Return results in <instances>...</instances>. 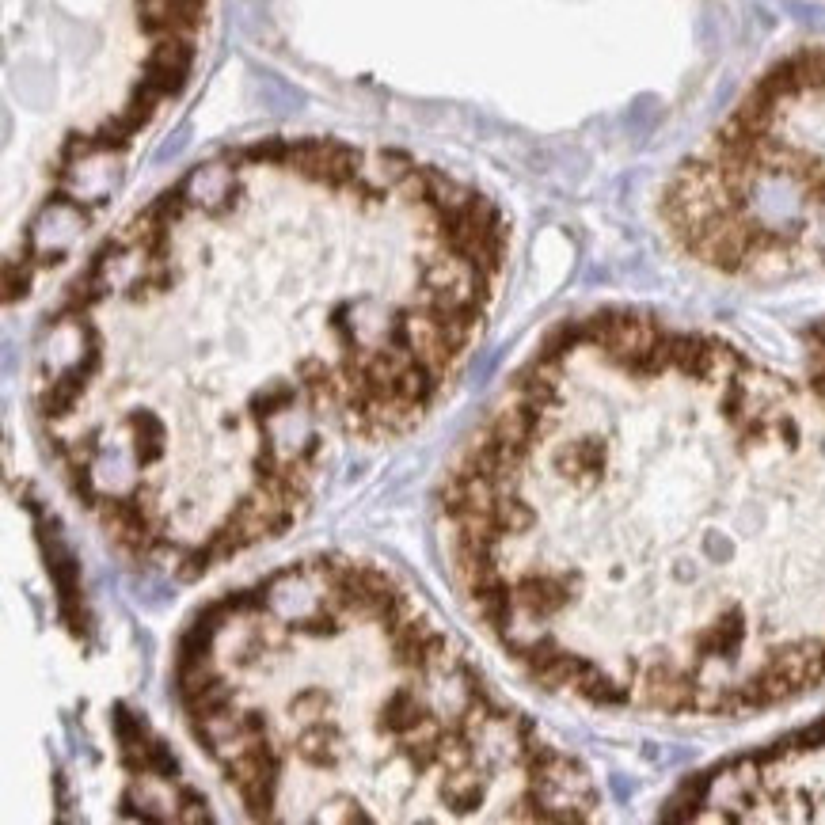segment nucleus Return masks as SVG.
<instances>
[{
	"label": "nucleus",
	"mask_w": 825,
	"mask_h": 825,
	"mask_svg": "<svg viewBox=\"0 0 825 825\" xmlns=\"http://www.w3.org/2000/svg\"><path fill=\"white\" fill-rule=\"evenodd\" d=\"M677 248L719 274L825 267V46L776 61L662 194Z\"/></svg>",
	"instance_id": "1"
},
{
	"label": "nucleus",
	"mask_w": 825,
	"mask_h": 825,
	"mask_svg": "<svg viewBox=\"0 0 825 825\" xmlns=\"http://www.w3.org/2000/svg\"><path fill=\"white\" fill-rule=\"evenodd\" d=\"M339 742H343L339 727H335L331 719H316V723H308V727L297 734L293 753L316 768H339Z\"/></svg>",
	"instance_id": "2"
},
{
	"label": "nucleus",
	"mask_w": 825,
	"mask_h": 825,
	"mask_svg": "<svg viewBox=\"0 0 825 825\" xmlns=\"http://www.w3.org/2000/svg\"><path fill=\"white\" fill-rule=\"evenodd\" d=\"M442 803L453 814H472L480 810L487 799V776H480V768H464V772H445L442 787H438Z\"/></svg>",
	"instance_id": "3"
},
{
	"label": "nucleus",
	"mask_w": 825,
	"mask_h": 825,
	"mask_svg": "<svg viewBox=\"0 0 825 825\" xmlns=\"http://www.w3.org/2000/svg\"><path fill=\"white\" fill-rule=\"evenodd\" d=\"M175 791H179V799H175V822H191V825L213 822L210 803H206V795H202L198 787L187 784V780H179Z\"/></svg>",
	"instance_id": "4"
},
{
	"label": "nucleus",
	"mask_w": 825,
	"mask_h": 825,
	"mask_svg": "<svg viewBox=\"0 0 825 825\" xmlns=\"http://www.w3.org/2000/svg\"><path fill=\"white\" fill-rule=\"evenodd\" d=\"M111 727H115L118 749L145 746V742H149V727H145V719H141V715H134V711L126 708V704H118V708H115V715H111Z\"/></svg>",
	"instance_id": "5"
},
{
	"label": "nucleus",
	"mask_w": 825,
	"mask_h": 825,
	"mask_svg": "<svg viewBox=\"0 0 825 825\" xmlns=\"http://www.w3.org/2000/svg\"><path fill=\"white\" fill-rule=\"evenodd\" d=\"M210 567H217V556H213L210 540H206V544L183 548V556H179V563H175V575H179V582H198Z\"/></svg>",
	"instance_id": "6"
},
{
	"label": "nucleus",
	"mask_w": 825,
	"mask_h": 825,
	"mask_svg": "<svg viewBox=\"0 0 825 825\" xmlns=\"http://www.w3.org/2000/svg\"><path fill=\"white\" fill-rule=\"evenodd\" d=\"M145 761H149V776H156L160 784H179V761H175V753L160 738H149Z\"/></svg>",
	"instance_id": "7"
},
{
	"label": "nucleus",
	"mask_w": 825,
	"mask_h": 825,
	"mask_svg": "<svg viewBox=\"0 0 825 825\" xmlns=\"http://www.w3.org/2000/svg\"><path fill=\"white\" fill-rule=\"evenodd\" d=\"M289 711H293V715H305L308 723L324 719V711H327V696H324V689H305V692H297V696H293V704H289Z\"/></svg>",
	"instance_id": "8"
}]
</instances>
